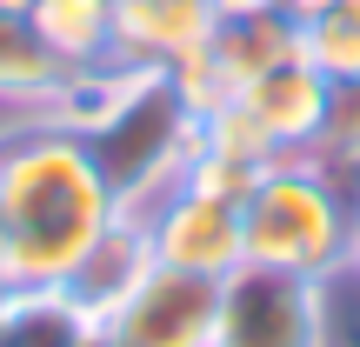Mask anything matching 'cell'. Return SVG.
I'll return each instance as SVG.
<instances>
[{"mask_svg":"<svg viewBox=\"0 0 360 347\" xmlns=\"http://www.w3.org/2000/svg\"><path fill=\"white\" fill-rule=\"evenodd\" d=\"M287 7H294L300 20H307V13H321V7H334V0H287Z\"/></svg>","mask_w":360,"mask_h":347,"instance_id":"10","label":"cell"},{"mask_svg":"<svg viewBox=\"0 0 360 347\" xmlns=\"http://www.w3.org/2000/svg\"><path fill=\"white\" fill-rule=\"evenodd\" d=\"M240 241L254 267H281V274H314L327 281L334 267H347V241H354V214L334 194L321 160H274L254 180V194L240 201Z\"/></svg>","mask_w":360,"mask_h":347,"instance_id":"2","label":"cell"},{"mask_svg":"<svg viewBox=\"0 0 360 347\" xmlns=\"http://www.w3.org/2000/svg\"><path fill=\"white\" fill-rule=\"evenodd\" d=\"M300 61L327 80H360V7L334 0V7L300 20Z\"/></svg>","mask_w":360,"mask_h":347,"instance_id":"8","label":"cell"},{"mask_svg":"<svg viewBox=\"0 0 360 347\" xmlns=\"http://www.w3.org/2000/svg\"><path fill=\"white\" fill-rule=\"evenodd\" d=\"M0 13H34V0H0Z\"/></svg>","mask_w":360,"mask_h":347,"instance_id":"13","label":"cell"},{"mask_svg":"<svg viewBox=\"0 0 360 347\" xmlns=\"http://www.w3.org/2000/svg\"><path fill=\"white\" fill-rule=\"evenodd\" d=\"M0 207H7L0 260L13 287H67L120 220V194L101 154L53 127L0 154Z\"/></svg>","mask_w":360,"mask_h":347,"instance_id":"1","label":"cell"},{"mask_svg":"<svg viewBox=\"0 0 360 347\" xmlns=\"http://www.w3.org/2000/svg\"><path fill=\"white\" fill-rule=\"evenodd\" d=\"M7 301H13V274H7V260H0V314H7Z\"/></svg>","mask_w":360,"mask_h":347,"instance_id":"12","label":"cell"},{"mask_svg":"<svg viewBox=\"0 0 360 347\" xmlns=\"http://www.w3.org/2000/svg\"><path fill=\"white\" fill-rule=\"evenodd\" d=\"M354 7H360V0H354Z\"/></svg>","mask_w":360,"mask_h":347,"instance_id":"14","label":"cell"},{"mask_svg":"<svg viewBox=\"0 0 360 347\" xmlns=\"http://www.w3.org/2000/svg\"><path fill=\"white\" fill-rule=\"evenodd\" d=\"M327 94H334V80L314 74V67L294 53V61H281V67H267V74L247 80V87H240V107L274 134L281 154H294V147H314V141H321Z\"/></svg>","mask_w":360,"mask_h":347,"instance_id":"6","label":"cell"},{"mask_svg":"<svg viewBox=\"0 0 360 347\" xmlns=\"http://www.w3.org/2000/svg\"><path fill=\"white\" fill-rule=\"evenodd\" d=\"M214 347H327V294L314 274L240 267L220 281Z\"/></svg>","mask_w":360,"mask_h":347,"instance_id":"3","label":"cell"},{"mask_svg":"<svg viewBox=\"0 0 360 347\" xmlns=\"http://www.w3.org/2000/svg\"><path fill=\"white\" fill-rule=\"evenodd\" d=\"M147 234V254L160 267H187V274H207V281H227L233 267L247 260V241H240V207L233 201H214L200 187H167V201L141 220Z\"/></svg>","mask_w":360,"mask_h":347,"instance_id":"5","label":"cell"},{"mask_svg":"<svg viewBox=\"0 0 360 347\" xmlns=\"http://www.w3.org/2000/svg\"><path fill=\"white\" fill-rule=\"evenodd\" d=\"M60 61L40 47V34L20 20V13H0V94L7 101H40V94L60 87Z\"/></svg>","mask_w":360,"mask_h":347,"instance_id":"9","label":"cell"},{"mask_svg":"<svg viewBox=\"0 0 360 347\" xmlns=\"http://www.w3.org/2000/svg\"><path fill=\"white\" fill-rule=\"evenodd\" d=\"M347 267L360 274V214H354V241H347Z\"/></svg>","mask_w":360,"mask_h":347,"instance_id":"11","label":"cell"},{"mask_svg":"<svg viewBox=\"0 0 360 347\" xmlns=\"http://www.w3.org/2000/svg\"><path fill=\"white\" fill-rule=\"evenodd\" d=\"M40 47L53 61H87L114 40V0H34V20Z\"/></svg>","mask_w":360,"mask_h":347,"instance_id":"7","label":"cell"},{"mask_svg":"<svg viewBox=\"0 0 360 347\" xmlns=\"http://www.w3.org/2000/svg\"><path fill=\"white\" fill-rule=\"evenodd\" d=\"M220 321V281L187 267H147L107 314V347H214Z\"/></svg>","mask_w":360,"mask_h":347,"instance_id":"4","label":"cell"}]
</instances>
